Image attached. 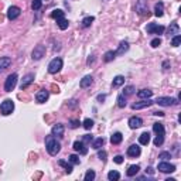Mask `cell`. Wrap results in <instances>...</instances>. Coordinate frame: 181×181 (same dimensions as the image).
<instances>
[{
  "instance_id": "cell-1",
  "label": "cell",
  "mask_w": 181,
  "mask_h": 181,
  "mask_svg": "<svg viewBox=\"0 0 181 181\" xmlns=\"http://www.w3.org/2000/svg\"><path fill=\"white\" fill-rule=\"evenodd\" d=\"M45 147H47V151L50 156H57L61 150V144L55 139V136H47L45 137Z\"/></svg>"
},
{
  "instance_id": "cell-2",
  "label": "cell",
  "mask_w": 181,
  "mask_h": 181,
  "mask_svg": "<svg viewBox=\"0 0 181 181\" xmlns=\"http://www.w3.org/2000/svg\"><path fill=\"white\" fill-rule=\"evenodd\" d=\"M13 110H14V102H13L12 99H6L4 102H2V105H0V112H2V115L7 116V115H10Z\"/></svg>"
},
{
  "instance_id": "cell-3",
  "label": "cell",
  "mask_w": 181,
  "mask_h": 181,
  "mask_svg": "<svg viewBox=\"0 0 181 181\" xmlns=\"http://www.w3.org/2000/svg\"><path fill=\"white\" fill-rule=\"evenodd\" d=\"M17 74H12V75H9L6 82H4V91L6 92H12L13 89L16 88V84H17Z\"/></svg>"
},
{
  "instance_id": "cell-4",
  "label": "cell",
  "mask_w": 181,
  "mask_h": 181,
  "mask_svg": "<svg viewBox=\"0 0 181 181\" xmlns=\"http://www.w3.org/2000/svg\"><path fill=\"white\" fill-rule=\"evenodd\" d=\"M61 68H62V60H61V58H54V60L48 64V72H50V74L60 72Z\"/></svg>"
},
{
  "instance_id": "cell-5",
  "label": "cell",
  "mask_w": 181,
  "mask_h": 181,
  "mask_svg": "<svg viewBox=\"0 0 181 181\" xmlns=\"http://www.w3.org/2000/svg\"><path fill=\"white\" fill-rule=\"evenodd\" d=\"M136 12L140 16H150L149 13V9H147V0H137V4H136Z\"/></svg>"
},
{
  "instance_id": "cell-6",
  "label": "cell",
  "mask_w": 181,
  "mask_h": 181,
  "mask_svg": "<svg viewBox=\"0 0 181 181\" xmlns=\"http://www.w3.org/2000/svg\"><path fill=\"white\" fill-rule=\"evenodd\" d=\"M156 103H158L160 106H173V105L178 103V100L174 99V98H168V96H160L156 99Z\"/></svg>"
},
{
  "instance_id": "cell-7",
  "label": "cell",
  "mask_w": 181,
  "mask_h": 181,
  "mask_svg": "<svg viewBox=\"0 0 181 181\" xmlns=\"http://www.w3.org/2000/svg\"><path fill=\"white\" fill-rule=\"evenodd\" d=\"M164 30H166L164 26H158V24H156V23L147 24V27H146V31L149 34H163Z\"/></svg>"
},
{
  "instance_id": "cell-8",
  "label": "cell",
  "mask_w": 181,
  "mask_h": 181,
  "mask_svg": "<svg viewBox=\"0 0 181 181\" xmlns=\"http://www.w3.org/2000/svg\"><path fill=\"white\" fill-rule=\"evenodd\" d=\"M44 55H45V45L34 47V50H33V52H31V57H33V60H35V61L41 60Z\"/></svg>"
},
{
  "instance_id": "cell-9",
  "label": "cell",
  "mask_w": 181,
  "mask_h": 181,
  "mask_svg": "<svg viewBox=\"0 0 181 181\" xmlns=\"http://www.w3.org/2000/svg\"><path fill=\"white\" fill-rule=\"evenodd\" d=\"M158 171L161 173H174L176 171V166L174 164H170V163H166V161H161L158 164Z\"/></svg>"
},
{
  "instance_id": "cell-10",
  "label": "cell",
  "mask_w": 181,
  "mask_h": 181,
  "mask_svg": "<svg viewBox=\"0 0 181 181\" xmlns=\"http://www.w3.org/2000/svg\"><path fill=\"white\" fill-rule=\"evenodd\" d=\"M64 132H65V127L62 123H57L52 126L51 129V135L52 136H57V137H64Z\"/></svg>"
},
{
  "instance_id": "cell-11",
  "label": "cell",
  "mask_w": 181,
  "mask_h": 181,
  "mask_svg": "<svg viewBox=\"0 0 181 181\" xmlns=\"http://www.w3.org/2000/svg\"><path fill=\"white\" fill-rule=\"evenodd\" d=\"M20 14H21L20 7H17V6H12V7H9V10H7V19L9 20H16Z\"/></svg>"
},
{
  "instance_id": "cell-12",
  "label": "cell",
  "mask_w": 181,
  "mask_h": 181,
  "mask_svg": "<svg viewBox=\"0 0 181 181\" xmlns=\"http://www.w3.org/2000/svg\"><path fill=\"white\" fill-rule=\"evenodd\" d=\"M48 96H50V92H48L47 89H41V91H38L37 95H35V100H37L38 103H44V102L48 99Z\"/></svg>"
},
{
  "instance_id": "cell-13",
  "label": "cell",
  "mask_w": 181,
  "mask_h": 181,
  "mask_svg": "<svg viewBox=\"0 0 181 181\" xmlns=\"http://www.w3.org/2000/svg\"><path fill=\"white\" fill-rule=\"evenodd\" d=\"M153 105V100L150 99H143L142 102H136V103L132 105V109H144V108H149V106H151Z\"/></svg>"
},
{
  "instance_id": "cell-14",
  "label": "cell",
  "mask_w": 181,
  "mask_h": 181,
  "mask_svg": "<svg viewBox=\"0 0 181 181\" xmlns=\"http://www.w3.org/2000/svg\"><path fill=\"white\" fill-rule=\"evenodd\" d=\"M33 81H34V74H27V75L23 78V81H21L20 89H21V91L27 89V86H28L30 84H33Z\"/></svg>"
},
{
  "instance_id": "cell-15",
  "label": "cell",
  "mask_w": 181,
  "mask_h": 181,
  "mask_svg": "<svg viewBox=\"0 0 181 181\" xmlns=\"http://www.w3.org/2000/svg\"><path fill=\"white\" fill-rule=\"evenodd\" d=\"M142 125H143V120L140 118H137V116H132L129 119V127L130 129H139Z\"/></svg>"
},
{
  "instance_id": "cell-16",
  "label": "cell",
  "mask_w": 181,
  "mask_h": 181,
  "mask_svg": "<svg viewBox=\"0 0 181 181\" xmlns=\"http://www.w3.org/2000/svg\"><path fill=\"white\" fill-rule=\"evenodd\" d=\"M140 147L137 146V144H132L129 149H127V156L129 157H139L140 156Z\"/></svg>"
},
{
  "instance_id": "cell-17",
  "label": "cell",
  "mask_w": 181,
  "mask_h": 181,
  "mask_svg": "<svg viewBox=\"0 0 181 181\" xmlns=\"http://www.w3.org/2000/svg\"><path fill=\"white\" fill-rule=\"evenodd\" d=\"M74 150L79 151L81 154H86V153H88V149L85 147L84 142H75V143H74Z\"/></svg>"
},
{
  "instance_id": "cell-18",
  "label": "cell",
  "mask_w": 181,
  "mask_h": 181,
  "mask_svg": "<svg viewBox=\"0 0 181 181\" xmlns=\"http://www.w3.org/2000/svg\"><path fill=\"white\" fill-rule=\"evenodd\" d=\"M163 14H164V4L161 2H158V3L154 4V16L163 17Z\"/></svg>"
},
{
  "instance_id": "cell-19",
  "label": "cell",
  "mask_w": 181,
  "mask_h": 181,
  "mask_svg": "<svg viewBox=\"0 0 181 181\" xmlns=\"http://www.w3.org/2000/svg\"><path fill=\"white\" fill-rule=\"evenodd\" d=\"M151 95H153V91H150V89H140L137 92V96L140 99H150Z\"/></svg>"
},
{
  "instance_id": "cell-20",
  "label": "cell",
  "mask_w": 181,
  "mask_h": 181,
  "mask_svg": "<svg viewBox=\"0 0 181 181\" xmlns=\"http://www.w3.org/2000/svg\"><path fill=\"white\" fill-rule=\"evenodd\" d=\"M10 64H12V58L10 57H0V72L6 70Z\"/></svg>"
},
{
  "instance_id": "cell-21",
  "label": "cell",
  "mask_w": 181,
  "mask_h": 181,
  "mask_svg": "<svg viewBox=\"0 0 181 181\" xmlns=\"http://www.w3.org/2000/svg\"><path fill=\"white\" fill-rule=\"evenodd\" d=\"M122 140H123V135H122L120 132H116V133H113V135L110 136L112 144H119V143H122Z\"/></svg>"
},
{
  "instance_id": "cell-22",
  "label": "cell",
  "mask_w": 181,
  "mask_h": 181,
  "mask_svg": "<svg viewBox=\"0 0 181 181\" xmlns=\"http://www.w3.org/2000/svg\"><path fill=\"white\" fill-rule=\"evenodd\" d=\"M139 143L143 144V146H147V144L150 143V133H149V132L142 133V135L139 136Z\"/></svg>"
},
{
  "instance_id": "cell-23",
  "label": "cell",
  "mask_w": 181,
  "mask_h": 181,
  "mask_svg": "<svg viewBox=\"0 0 181 181\" xmlns=\"http://www.w3.org/2000/svg\"><path fill=\"white\" fill-rule=\"evenodd\" d=\"M93 82V78L91 77V75H86V77H84L81 79V82H79V85H81V88H88V86H91Z\"/></svg>"
},
{
  "instance_id": "cell-24",
  "label": "cell",
  "mask_w": 181,
  "mask_h": 181,
  "mask_svg": "<svg viewBox=\"0 0 181 181\" xmlns=\"http://www.w3.org/2000/svg\"><path fill=\"white\" fill-rule=\"evenodd\" d=\"M168 35H177L180 34V27H178V24L177 23H171L170 24V27H168Z\"/></svg>"
},
{
  "instance_id": "cell-25",
  "label": "cell",
  "mask_w": 181,
  "mask_h": 181,
  "mask_svg": "<svg viewBox=\"0 0 181 181\" xmlns=\"http://www.w3.org/2000/svg\"><path fill=\"white\" fill-rule=\"evenodd\" d=\"M139 170H140V167L137 166V164H133V166H130L129 168H127V171H126L127 177H133V176H136V174L139 173Z\"/></svg>"
},
{
  "instance_id": "cell-26",
  "label": "cell",
  "mask_w": 181,
  "mask_h": 181,
  "mask_svg": "<svg viewBox=\"0 0 181 181\" xmlns=\"http://www.w3.org/2000/svg\"><path fill=\"white\" fill-rule=\"evenodd\" d=\"M153 130L156 132V135H160V136H164V135H166L164 126H163L161 123H154V125H153Z\"/></svg>"
},
{
  "instance_id": "cell-27",
  "label": "cell",
  "mask_w": 181,
  "mask_h": 181,
  "mask_svg": "<svg viewBox=\"0 0 181 181\" xmlns=\"http://www.w3.org/2000/svg\"><path fill=\"white\" fill-rule=\"evenodd\" d=\"M127 50H129V44H127V41H122L120 42V45H119V48H118V51H116V54L122 55V54H125Z\"/></svg>"
},
{
  "instance_id": "cell-28",
  "label": "cell",
  "mask_w": 181,
  "mask_h": 181,
  "mask_svg": "<svg viewBox=\"0 0 181 181\" xmlns=\"http://www.w3.org/2000/svg\"><path fill=\"white\" fill-rule=\"evenodd\" d=\"M125 84V77H122V75H118V77L113 78V82H112V86L113 88H118V86H120V85Z\"/></svg>"
},
{
  "instance_id": "cell-29",
  "label": "cell",
  "mask_w": 181,
  "mask_h": 181,
  "mask_svg": "<svg viewBox=\"0 0 181 181\" xmlns=\"http://www.w3.org/2000/svg\"><path fill=\"white\" fill-rule=\"evenodd\" d=\"M57 24H58V27L61 28V30H67V28H68V26H70L68 20H65L64 17H62V19H58L57 20Z\"/></svg>"
},
{
  "instance_id": "cell-30",
  "label": "cell",
  "mask_w": 181,
  "mask_h": 181,
  "mask_svg": "<svg viewBox=\"0 0 181 181\" xmlns=\"http://www.w3.org/2000/svg\"><path fill=\"white\" fill-rule=\"evenodd\" d=\"M105 144V139L103 137H99V139H96V140H93V143H92V147L95 149V150H99L100 147Z\"/></svg>"
},
{
  "instance_id": "cell-31",
  "label": "cell",
  "mask_w": 181,
  "mask_h": 181,
  "mask_svg": "<svg viewBox=\"0 0 181 181\" xmlns=\"http://www.w3.org/2000/svg\"><path fill=\"white\" fill-rule=\"evenodd\" d=\"M58 164H60L61 167H64V168H65V171H67L68 174L72 173V164H70V163L64 161V160H60V161H58Z\"/></svg>"
},
{
  "instance_id": "cell-32",
  "label": "cell",
  "mask_w": 181,
  "mask_h": 181,
  "mask_svg": "<svg viewBox=\"0 0 181 181\" xmlns=\"http://www.w3.org/2000/svg\"><path fill=\"white\" fill-rule=\"evenodd\" d=\"M108 178H109L110 181H116V180H119V178H120L119 171H115V170H112V171H109V173H108Z\"/></svg>"
},
{
  "instance_id": "cell-33",
  "label": "cell",
  "mask_w": 181,
  "mask_h": 181,
  "mask_svg": "<svg viewBox=\"0 0 181 181\" xmlns=\"http://www.w3.org/2000/svg\"><path fill=\"white\" fill-rule=\"evenodd\" d=\"M115 57H116L115 51H108V52L105 54V57H103V61L105 62H110V61H113V58Z\"/></svg>"
},
{
  "instance_id": "cell-34",
  "label": "cell",
  "mask_w": 181,
  "mask_h": 181,
  "mask_svg": "<svg viewBox=\"0 0 181 181\" xmlns=\"http://www.w3.org/2000/svg\"><path fill=\"white\" fill-rule=\"evenodd\" d=\"M93 20H95V17H92V16L85 17V19L82 20V27H89V26L93 23Z\"/></svg>"
},
{
  "instance_id": "cell-35",
  "label": "cell",
  "mask_w": 181,
  "mask_h": 181,
  "mask_svg": "<svg viewBox=\"0 0 181 181\" xmlns=\"http://www.w3.org/2000/svg\"><path fill=\"white\" fill-rule=\"evenodd\" d=\"M51 17H52V19H55V20L62 19V17H64V12H62V10H60V9H57V10H54V12L51 13Z\"/></svg>"
},
{
  "instance_id": "cell-36",
  "label": "cell",
  "mask_w": 181,
  "mask_h": 181,
  "mask_svg": "<svg viewBox=\"0 0 181 181\" xmlns=\"http://www.w3.org/2000/svg\"><path fill=\"white\" fill-rule=\"evenodd\" d=\"M41 6H42V0H33V3H31V9H33L34 12L40 10Z\"/></svg>"
},
{
  "instance_id": "cell-37",
  "label": "cell",
  "mask_w": 181,
  "mask_h": 181,
  "mask_svg": "<svg viewBox=\"0 0 181 181\" xmlns=\"http://www.w3.org/2000/svg\"><path fill=\"white\" fill-rule=\"evenodd\" d=\"M118 106L119 108H125L126 106V96L125 95H119L118 96Z\"/></svg>"
},
{
  "instance_id": "cell-38",
  "label": "cell",
  "mask_w": 181,
  "mask_h": 181,
  "mask_svg": "<svg viewBox=\"0 0 181 181\" xmlns=\"http://www.w3.org/2000/svg\"><path fill=\"white\" fill-rule=\"evenodd\" d=\"M95 180V171L93 170H88L85 174V181H92Z\"/></svg>"
},
{
  "instance_id": "cell-39",
  "label": "cell",
  "mask_w": 181,
  "mask_h": 181,
  "mask_svg": "<svg viewBox=\"0 0 181 181\" xmlns=\"http://www.w3.org/2000/svg\"><path fill=\"white\" fill-rule=\"evenodd\" d=\"M82 125H84V127L86 129V130H91V129L93 127V120L92 119H85Z\"/></svg>"
},
{
  "instance_id": "cell-40",
  "label": "cell",
  "mask_w": 181,
  "mask_h": 181,
  "mask_svg": "<svg viewBox=\"0 0 181 181\" xmlns=\"http://www.w3.org/2000/svg\"><path fill=\"white\" fill-rule=\"evenodd\" d=\"M133 92H135V86L129 85V86H126V88H125L123 95H125V96H130V95H133Z\"/></svg>"
},
{
  "instance_id": "cell-41",
  "label": "cell",
  "mask_w": 181,
  "mask_h": 181,
  "mask_svg": "<svg viewBox=\"0 0 181 181\" xmlns=\"http://www.w3.org/2000/svg\"><path fill=\"white\" fill-rule=\"evenodd\" d=\"M163 143H164V136H160V135H157L156 136V139H154V146H161Z\"/></svg>"
},
{
  "instance_id": "cell-42",
  "label": "cell",
  "mask_w": 181,
  "mask_h": 181,
  "mask_svg": "<svg viewBox=\"0 0 181 181\" xmlns=\"http://www.w3.org/2000/svg\"><path fill=\"white\" fill-rule=\"evenodd\" d=\"M180 44H181V35L177 34L173 40H171V45H173V47H178Z\"/></svg>"
},
{
  "instance_id": "cell-43",
  "label": "cell",
  "mask_w": 181,
  "mask_h": 181,
  "mask_svg": "<svg viewBox=\"0 0 181 181\" xmlns=\"http://www.w3.org/2000/svg\"><path fill=\"white\" fill-rule=\"evenodd\" d=\"M158 158H161L163 161H166V160H168V158H171V154H170L168 151H161V153L158 154Z\"/></svg>"
},
{
  "instance_id": "cell-44",
  "label": "cell",
  "mask_w": 181,
  "mask_h": 181,
  "mask_svg": "<svg viewBox=\"0 0 181 181\" xmlns=\"http://www.w3.org/2000/svg\"><path fill=\"white\" fill-rule=\"evenodd\" d=\"M70 163L71 164H79L81 161H79V157H78L77 154H71L70 156Z\"/></svg>"
},
{
  "instance_id": "cell-45",
  "label": "cell",
  "mask_w": 181,
  "mask_h": 181,
  "mask_svg": "<svg viewBox=\"0 0 181 181\" xmlns=\"http://www.w3.org/2000/svg\"><path fill=\"white\" fill-rule=\"evenodd\" d=\"M79 125H81V122H79L78 119H72L70 122V127H71V129H77V127H79Z\"/></svg>"
},
{
  "instance_id": "cell-46",
  "label": "cell",
  "mask_w": 181,
  "mask_h": 181,
  "mask_svg": "<svg viewBox=\"0 0 181 181\" xmlns=\"http://www.w3.org/2000/svg\"><path fill=\"white\" fill-rule=\"evenodd\" d=\"M160 44H161V40L160 38H154V40H151V42H150V45L153 47V48H157Z\"/></svg>"
},
{
  "instance_id": "cell-47",
  "label": "cell",
  "mask_w": 181,
  "mask_h": 181,
  "mask_svg": "<svg viewBox=\"0 0 181 181\" xmlns=\"http://www.w3.org/2000/svg\"><path fill=\"white\" fill-rule=\"evenodd\" d=\"M98 157H99L102 161H105V160H106V157H108V153H106L105 150H102V151H99V153H98Z\"/></svg>"
},
{
  "instance_id": "cell-48",
  "label": "cell",
  "mask_w": 181,
  "mask_h": 181,
  "mask_svg": "<svg viewBox=\"0 0 181 181\" xmlns=\"http://www.w3.org/2000/svg\"><path fill=\"white\" fill-rule=\"evenodd\" d=\"M113 161H115L116 164H122V163H123V157H122V156H115Z\"/></svg>"
},
{
  "instance_id": "cell-49",
  "label": "cell",
  "mask_w": 181,
  "mask_h": 181,
  "mask_svg": "<svg viewBox=\"0 0 181 181\" xmlns=\"http://www.w3.org/2000/svg\"><path fill=\"white\" fill-rule=\"evenodd\" d=\"M92 139H93V137H92V136H91V135H85V136H84V142H85V143L92 142Z\"/></svg>"
},
{
  "instance_id": "cell-50",
  "label": "cell",
  "mask_w": 181,
  "mask_h": 181,
  "mask_svg": "<svg viewBox=\"0 0 181 181\" xmlns=\"http://www.w3.org/2000/svg\"><path fill=\"white\" fill-rule=\"evenodd\" d=\"M51 89H52V92H54V93H58V92H60V88H58L55 84L51 85Z\"/></svg>"
},
{
  "instance_id": "cell-51",
  "label": "cell",
  "mask_w": 181,
  "mask_h": 181,
  "mask_svg": "<svg viewBox=\"0 0 181 181\" xmlns=\"http://www.w3.org/2000/svg\"><path fill=\"white\" fill-rule=\"evenodd\" d=\"M146 173L150 174V176H153V174H154V168H153V167H147V168H146Z\"/></svg>"
},
{
  "instance_id": "cell-52",
  "label": "cell",
  "mask_w": 181,
  "mask_h": 181,
  "mask_svg": "<svg viewBox=\"0 0 181 181\" xmlns=\"http://www.w3.org/2000/svg\"><path fill=\"white\" fill-rule=\"evenodd\" d=\"M99 102H103L105 99H106V95H98V98H96Z\"/></svg>"
},
{
  "instance_id": "cell-53",
  "label": "cell",
  "mask_w": 181,
  "mask_h": 181,
  "mask_svg": "<svg viewBox=\"0 0 181 181\" xmlns=\"http://www.w3.org/2000/svg\"><path fill=\"white\" fill-rule=\"evenodd\" d=\"M168 65H170L168 61H164V62H163V68H164V70H168Z\"/></svg>"
},
{
  "instance_id": "cell-54",
  "label": "cell",
  "mask_w": 181,
  "mask_h": 181,
  "mask_svg": "<svg viewBox=\"0 0 181 181\" xmlns=\"http://www.w3.org/2000/svg\"><path fill=\"white\" fill-rule=\"evenodd\" d=\"M153 115H156V116H164V112H154Z\"/></svg>"
},
{
  "instance_id": "cell-55",
  "label": "cell",
  "mask_w": 181,
  "mask_h": 181,
  "mask_svg": "<svg viewBox=\"0 0 181 181\" xmlns=\"http://www.w3.org/2000/svg\"><path fill=\"white\" fill-rule=\"evenodd\" d=\"M2 20H3V16H2V14H0V21H2Z\"/></svg>"
}]
</instances>
